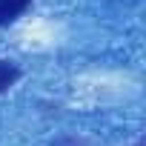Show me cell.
Wrapping results in <instances>:
<instances>
[{
  "mask_svg": "<svg viewBox=\"0 0 146 146\" xmlns=\"http://www.w3.org/2000/svg\"><path fill=\"white\" fill-rule=\"evenodd\" d=\"M137 146H143V140H137Z\"/></svg>",
  "mask_w": 146,
  "mask_h": 146,
  "instance_id": "3957f363",
  "label": "cell"
},
{
  "mask_svg": "<svg viewBox=\"0 0 146 146\" xmlns=\"http://www.w3.org/2000/svg\"><path fill=\"white\" fill-rule=\"evenodd\" d=\"M20 78V69L12 60H0V92H6L9 86H15Z\"/></svg>",
  "mask_w": 146,
  "mask_h": 146,
  "instance_id": "7a4b0ae2",
  "label": "cell"
},
{
  "mask_svg": "<svg viewBox=\"0 0 146 146\" xmlns=\"http://www.w3.org/2000/svg\"><path fill=\"white\" fill-rule=\"evenodd\" d=\"M29 6H32V0H0V26L15 23Z\"/></svg>",
  "mask_w": 146,
  "mask_h": 146,
  "instance_id": "6da1fadb",
  "label": "cell"
}]
</instances>
